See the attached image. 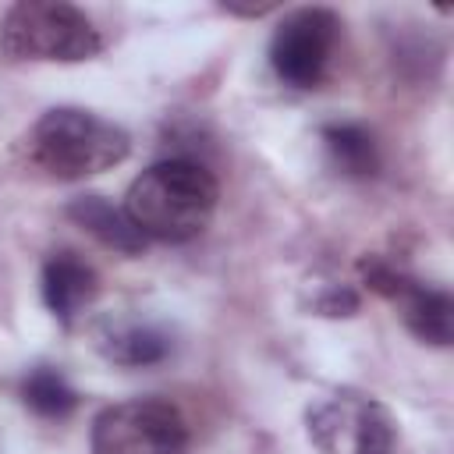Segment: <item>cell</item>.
I'll return each instance as SVG.
<instances>
[{
  "mask_svg": "<svg viewBox=\"0 0 454 454\" xmlns=\"http://www.w3.org/2000/svg\"><path fill=\"white\" fill-rule=\"evenodd\" d=\"M99 291L96 270L74 252H53L43 262V301L57 319H74Z\"/></svg>",
  "mask_w": 454,
  "mask_h": 454,
  "instance_id": "8",
  "label": "cell"
},
{
  "mask_svg": "<svg viewBox=\"0 0 454 454\" xmlns=\"http://www.w3.org/2000/svg\"><path fill=\"white\" fill-rule=\"evenodd\" d=\"M323 145L333 160V167L348 177H372L380 170V153L376 138L355 124V121H333L323 128Z\"/></svg>",
  "mask_w": 454,
  "mask_h": 454,
  "instance_id": "11",
  "label": "cell"
},
{
  "mask_svg": "<svg viewBox=\"0 0 454 454\" xmlns=\"http://www.w3.org/2000/svg\"><path fill=\"white\" fill-rule=\"evenodd\" d=\"M309 440L319 454H394V415L362 390H333L305 411Z\"/></svg>",
  "mask_w": 454,
  "mask_h": 454,
  "instance_id": "4",
  "label": "cell"
},
{
  "mask_svg": "<svg viewBox=\"0 0 454 454\" xmlns=\"http://www.w3.org/2000/svg\"><path fill=\"white\" fill-rule=\"evenodd\" d=\"M21 401L28 411H35L39 419H64L78 408V394L67 383V376L53 365H39L25 376L21 383Z\"/></svg>",
  "mask_w": 454,
  "mask_h": 454,
  "instance_id": "12",
  "label": "cell"
},
{
  "mask_svg": "<svg viewBox=\"0 0 454 454\" xmlns=\"http://www.w3.org/2000/svg\"><path fill=\"white\" fill-rule=\"evenodd\" d=\"M67 216L85 227L89 234H96L106 248H117L124 255H138L145 248V238L138 234V227L128 220L124 206L117 209L114 202H106L103 195H78L71 206H67Z\"/></svg>",
  "mask_w": 454,
  "mask_h": 454,
  "instance_id": "9",
  "label": "cell"
},
{
  "mask_svg": "<svg viewBox=\"0 0 454 454\" xmlns=\"http://www.w3.org/2000/svg\"><path fill=\"white\" fill-rule=\"evenodd\" d=\"M358 270H362V280H365L376 294L390 298V301L401 309L404 326H408L419 340L440 344V348L450 344V312H454V301H450L447 291L426 287V284L411 280L408 273H401L397 266H390V262H383V259H369V262L362 259Z\"/></svg>",
  "mask_w": 454,
  "mask_h": 454,
  "instance_id": "7",
  "label": "cell"
},
{
  "mask_svg": "<svg viewBox=\"0 0 454 454\" xmlns=\"http://www.w3.org/2000/svg\"><path fill=\"white\" fill-rule=\"evenodd\" d=\"M103 50L92 18L64 0H18L0 21V53L7 60H89Z\"/></svg>",
  "mask_w": 454,
  "mask_h": 454,
  "instance_id": "3",
  "label": "cell"
},
{
  "mask_svg": "<svg viewBox=\"0 0 454 454\" xmlns=\"http://www.w3.org/2000/svg\"><path fill=\"white\" fill-rule=\"evenodd\" d=\"M316 309H319L323 316H351V312L358 309V294H355L351 287H330V291L316 301Z\"/></svg>",
  "mask_w": 454,
  "mask_h": 454,
  "instance_id": "13",
  "label": "cell"
},
{
  "mask_svg": "<svg viewBox=\"0 0 454 454\" xmlns=\"http://www.w3.org/2000/svg\"><path fill=\"white\" fill-rule=\"evenodd\" d=\"M216 177L188 156H170L142 170L128 195H124V213L138 227L142 238L156 241H192L199 238L213 213H216Z\"/></svg>",
  "mask_w": 454,
  "mask_h": 454,
  "instance_id": "1",
  "label": "cell"
},
{
  "mask_svg": "<svg viewBox=\"0 0 454 454\" xmlns=\"http://www.w3.org/2000/svg\"><path fill=\"white\" fill-rule=\"evenodd\" d=\"M99 348L114 365L145 369V365H160L170 355L174 340L153 323H117V326L103 330Z\"/></svg>",
  "mask_w": 454,
  "mask_h": 454,
  "instance_id": "10",
  "label": "cell"
},
{
  "mask_svg": "<svg viewBox=\"0 0 454 454\" xmlns=\"http://www.w3.org/2000/svg\"><path fill=\"white\" fill-rule=\"evenodd\" d=\"M337 14L326 7L291 11L270 39V67L291 89H312L326 78L337 46Z\"/></svg>",
  "mask_w": 454,
  "mask_h": 454,
  "instance_id": "6",
  "label": "cell"
},
{
  "mask_svg": "<svg viewBox=\"0 0 454 454\" xmlns=\"http://www.w3.org/2000/svg\"><path fill=\"white\" fill-rule=\"evenodd\" d=\"M128 149L131 138L124 128L78 106L46 110L25 135L28 163L57 181H78L110 170L128 156Z\"/></svg>",
  "mask_w": 454,
  "mask_h": 454,
  "instance_id": "2",
  "label": "cell"
},
{
  "mask_svg": "<svg viewBox=\"0 0 454 454\" xmlns=\"http://www.w3.org/2000/svg\"><path fill=\"white\" fill-rule=\"evenodd\" d=\"M92 454H184L188 419L163 397H131L92 419Z\"/></svg>",
  "mask_w": 454,
  "mask_h": 454,
  "instance_id": "5",
  "label": "cell"
}]
</instances>
